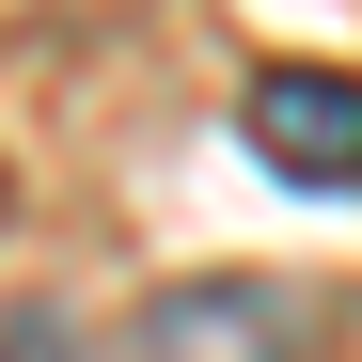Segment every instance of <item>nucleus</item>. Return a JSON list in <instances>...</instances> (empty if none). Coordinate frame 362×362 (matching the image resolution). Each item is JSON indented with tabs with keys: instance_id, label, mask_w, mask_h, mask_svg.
Listing matches in <instances>:
<instances>
[{
	"instance_id": "f257e3e1",
	"label": "nucleus",
	"mask_w": 362,
	"mask_h": 362,
	"mask_svg": "<svg viewBox=\"0 0 362 362\" xmlns=\"http://www.w3.org/2000/svg\"><path fill=\"white\" fill-rule=\"evenodd\" d=\"M315 346H331L315 284H284V268H189V284H158L127 315L110 362H315Z\"/></svg>"
},
{
	"instance_id": "f03ea898",
	"label": "nucleus",
	"mask_w": 362,
	"mask_h": 362,
	"mask_svg": "<svg viewBox=\"0 0 362 362\" xmlns=\"http://www.w3.org/2000/svg\"><path fill=\"white\" fill-rule=\"evenodd\" d=\"M236 142H252L284 189H362V79L346 64H252Z\"/></svg>"
},
{
	"instance_id": "7ed1b4c3",
	"label": "nucleus",
	"mask_w": 362,
	"mask_h": 362,
	"mask_svg": "<svg viewBox=\"0 0 362 362\" xmlns=\"http://www.w3.org/2000/svg\"><path fill=\"white\" fill-rule=\"evenodd\" d=\"M142 16V0H0V47H47V32H110Z\"/></svg>"
},
{
	"instance_id": "20e7f679",
	"label": "nucleus",
	"mask_w": 362,
	"mask_h": 362,
	"mask_svg": "<svg viewBox=\"0 0 362 362\" xmlns=\"http://www.w3.org/2000/svg\"><path fill=\"white\" fill-rule=\"evenodd\" d=\"M0 205H16V189H0Z\"/></svg>"
}]
</instances>
